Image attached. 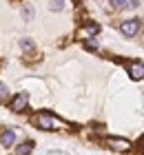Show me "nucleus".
<instances>
[{
  "instance_id": "423d86ee",
  "label": "nucleus",
  "mask_w": 144,
  "mask_h": 155,
  "mask_svg": "<svg viewBox=\"0 0 144 155\" xmlns=\"http://www.w3.org/2000/svg\"><path fill=\"white\" fill-rule=\"evenodd\" d=\"M13 142H16V131L13 129H5L2 133H0V144H2L5 149L13 146Z\"/></svg>"
},
{
  "instance_id": "20e7f679",
  "label": "nucleus",
  "mask_w": 144,
  "mask_h": 155,
  "mask_svg": "<svg viewBox=\"0 0 144 155\" xmlns=\"http://www.w3.org/2000/svg\"><path fill=\"white\" fill-rule=\"evenodd\" d=\"M27 104H29V93H16L11 97V102H9V109L13 113H22L27 109Z\"/></svg>"
},
{
  "instance_id": "ddd939ff",
  "label": "nucleus",
  "mask_w": 144,
  "mask_h": 155,
  "mask_svg": "<svg viewBox=\"0 0 144 155\" xmlns=\"http://www.w3.org/2000/svg\"><path fill=\"white\" fill-rule=\"evenodd\" d=\"M64 7V0H51V11H60Z\"/></svg>"
},
{
  "instance_id": "4468645a",
  "label": "nucleus",
  "mask_w": 144,
  "mask_h": 155,
  "mask_svg": "<svg viewBox=\"0 0 144 155\" xmlns=\"http://www.w3.org/2000/svg\"><path fill=\"white\" fill-rule=\"evenodd\" d=\"M135 7H140V0H126L124 9H135Z\"/></svg>"
},
{
  "instance_id": "0eeeda50",
  "label": "nucleus",
  "mask_w": 144,
  "mask_h": 155,
  "mask_svg": "<svg viewBox=\"0 0 144 155\" xmlns=\"http://www.w3.org/2000/svg\"><path fill=\"white\" fill-rule=\"evenodd\" d=\"M98 31H100V27H98L95 22H89V25H84L82 29H80V33H78V36H80L82 40H89V38H93V36H95Z\"/></svg>"
},
{
  "instance_id": "7ed1b4c3",
  "label": "nucleus",
  "mask_w": 144,
  "mask_h": 155,
  "mask_svg": "<svg viewBox=\"0 0 144 155\" xmlns=\"http://www.w3.org/2000/svg\"><path fill=\"white\" fill-rule=\"evenodd\" d=\"M140 27H142V25H140L138 18H129V20H122L118 29H120V33H122L124 38H135V36L140 33Z\"/></svg>"
},
{
  "instance_id": "f257e3e1",
  "label": "nucleus",
  "mask_w": 144,
  "mask_h": 155,
  "mask_svg": "<svg viewBox=\"0 0 144 155\" xmlns=\"http://www.w3.org/2000/svg\"><path fill=\"white\" fill-rule=\"evenodd\" d=\"M31 122L38 126V129H42V131H58V129H62V126H64V122H60L58 117H53L51 113H47V111L35 113Z\"/></svg>"
},
{
  "instance_id": "6e6552de",
  "label": "nucleus",
  "mask_w": 144,
  "mask_h": 155,
  "mask_svg": "<svg viewBox=\"0 0 144 155\" xmlns=\"http://www.w3.org/2000/svg\"><path fill=\"white\" fill-rule=\"evenodd\" d=\"M31 151H33V142H31V140H27V142H22L16 149V155H31Z\"/></svg>"
},
{
  "instance_id": "2eb2a0df",
  "label": "nucleus",
  "mask_w": 144,
  "mask_h": 155,
  "mask_svg": "<svg viewBox=\"0 0 144 155\" xmlns=\"http://www.w3.org/2000/svg\"><path fill=\"white\" fill-rule=\"evenodd\" d=\"M22 13H25V18H27V20H31V18H33V9H31V7H25V11H22Z\"/></svg>"
},
{
  "instance_id": "dca6fc26",
  "label": "nucleus",
  "mask_w": 144,
  "mask_h": 155,
  "mask_svg": "<svg viewBox=\"0 0 144 155\" xmlns=\"http://www.w3.org/2000/svg\"><path fill=\"white\" fill-rule=\"evenodd\" d=\"M140 149L144 151V135H142V140H140Z\"/></svg>"
},
{
  "instance_id": "f03ea898",
  "label": "nucleus",
  "mask_w": 144,
  "mask_h": 155,
  "mask_svg": "<svg viewBox=\"0 0 144 155\" xmlns=\"http://www.w3.org/2000/svg\"><path fill=\"white\" fill-rule=\"evenodd\" d=\"M106 144H109V149L115 151V153H131V151H133V144L129 142L126 137L111 135V137H106Z\"/></svg>"
},
{
  "instance_id": "9b49d317",
  "label": "nucleus",
  "mask_w": 144,
  "mask_h": 155,
  "mask_svg": "<svg viewBox=\"0 0 144 155\" xmlns=\"http://www.w3.org/2000/svg\"><path fill=\"white\" fill-rule=\"evenodd\" d=\"M109 2H111L113 9H124L126 7V0H109Z\"/></svg>"
},
{
  "instance_id": "f8f14e48",
  "label": "nucleus",
  "mask_w": 144,
  "mask_h": 155,
  "mask_svg": "<svg viewBox=\"0 0 144 155\" xmlns=\"http://www.w3.org/2000/svg\"><path fill=\"white\" fill-rule=\"evenodd\" d=\"M84 47L89 49V51H98V49H100V47H98V42H93L91 38H89V40H84Z\"/></svg>"
},
{
  "instance_id": "9d476101",
  "label": "nucleus",
  "mask_w": 144,
  "mask_h": 155,
  "mask_svg": "<svg viewBox=\"0 0 144 155\" xmlns=\"http://www.w3.org/2000/svg\"><path fill=\"white\" fill-rule=\"evenodd\" d=\"M20 47H22L25 51H31V49H33V42L29 40V38H22V40H20Z\"/></svg>"
},
{
  "instance_id": "1a4fd4ad",
  "label": "nucleus",
  "mask_w": 144,
  "mask_h": 155,
  "mask_svg": "<svg viewBox=\"0 0 144 155\" xmlns=\"http://www.w3.org/2000/svg\"><path fill=\"white\" fill-rule=\"evenodd\" d=\"M9 100V87L5 82H0V102H7Z\"/></svg>"
},
{
  "instance_id": "39448f33",
  "label": "nucleus",
  "mask_w": 144,
  "mask_h": 155,
  "mask_svg": "<svg viewBox=\"0 0 144 155\" xmlns=\"http://www.w3.org/2000/svg\"><path fill=\"white\" fill-rule=\"evenodd\" d=\"M126 73L131 80H142L144 78V64L138 60H133V62H126Z\"/></svg>"
}]
</instances>
